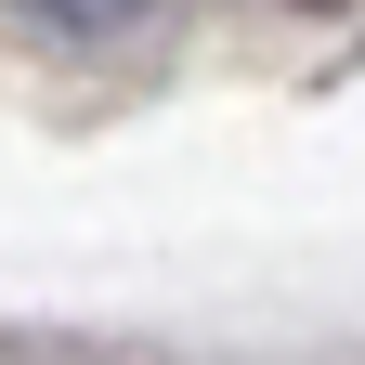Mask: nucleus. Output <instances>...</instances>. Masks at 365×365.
<instances>
[]
</instances>
